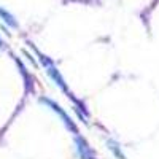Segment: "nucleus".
I'll use <instances>...</instances> for the list:
<instances>
[{
    "mask_svg": "<svg viewBox=\"0 0 159 159\" xmlns=\"http://www.w3.org/2000/svg\"><path fill=\"white\" fill-rule=\"evenodd\" d=\"M40 56V61H42V64L45 65V67H46V72L49 73V76L52 78V80H54V83L64 91V92H67V94H69V91H67V84H65V81H64V78L61 76V73H59V70L56 69V65L54 64H52L46 56H42V54H38Z\"/></svg>",
    "mask_w": 159,
    "mask_h": 159,
    "instance_id": "1",
    "label": "nucleus"
},
{
    "mask_svg": "<svg viewBox=\"0 0 159 159\" xmlns=\"http://www.w3.org/2000/svg\"><path fill=\"white\" fill-rule=\"evenodd\" d=\"M75 145H76V151L81 159H96V154L89 147V143L81 137V135H75Z\"/></svg>",
    "mask_w": 159,
    "mask_h": 159,
    "instance_id": "2",
    "label": "nucleus"
},
{
    "mask_svg": "<svg viewBox=\"0 0 159 159\" xmlns=\"http://www.w3.org/2000/svg\"><path fill=\"white\" fill-rule=\"evenodd\" d=\"M42 102H45V103H48V105H49V107H51L52 110H54V111H56V113H57V115H59V116L62 118V121L65 123V126H67V127H69L70 130H73V132H75V135L78 134V129H76V126H75V123H73V121H72V119L69 118V115H67V113H65V111H64V110H62V108L59 107V105H57V103H54V102H52V100H49V99H42Z\"/></svg>",
    "mask_w": 159,
    "mask_h": 159,
    "instance_id": "3",
    "label": "nucleus"
},
{
    "mask_svg": "<svg viewBox=\"0 0 159 159\" xmlns=\"http://www.w3.org/2000/svg\"><path fill=\"white\" fill-rule=\"evenodd\" d=\"M108 148H110V150H111V151H113V153L119 157V159H126V157H124V154H123L121 151H119V148H118V143H115L113 140H108Z\"/></svg>",
    "mask_w": 159,
    "mask_h": 159,
    "instance_id": "4",
    "label": "nucleus"
},
{
    "mask_svg": "<svg viewBox=\"0 0 159 159\" xmlns=\"http://www.w3.org/2000/svg\"><path fill=\"white\" fill-rule=\"evenodd\" d=\"M3 45V42H2V38H0V46H2Z\"/></svg>",
    "mask_w": 159,
    "mask_h": 159,
    "instance_id": "5",
    "label": "nucleus"
}]
</instances>
